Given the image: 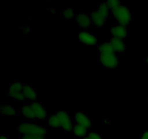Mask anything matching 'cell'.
Listing matches in <instances>:
<instances>
[{
    "mask_svg": "<svg viewBox=\"0 0 148 139\" xmlns=\"http://www.w3.org/2000/svg\"><path fill=\"white\" fill-rule=\"evenodd\" d=\"M20 112L27 120H34L35 117L30 104H26L20 107Z\"/></svg>",
    "mask_w": 148,
    "mask_h": 139,
    "instance_id": "5bb4252c",
    "label": "cell"
},
{
    "mask_svg": "<svg viewBox=\"0 0 148 139\" xmlns=\"http://www.w3.org/2000/svg\"><path fill=\"white\" fill-rule=\"evenodd\" d=\"M19 139H46V136L38 134H20Z\"/></svg>",
    "mask_w": 148,
    "mask_h": 139,
    "instance_id": "ffe728a7",
    "label": "cell"
},
{
    "mask_svg": "<svg viewBox=\"0 0 148 139\" xmlns=\"http://www.w3.org/2000/svg\"><path fill=\"white\" fill-rule=\"evenodd\" d=\"M62 15L65 20H72L75 17V12L71 7H67V8L64 9V10L62 11Z\"/></svg>",
    "mask_w": 148,
    "mask_h": 139,
    "instance_id": "d6986e66",
    "label": "cell"
},
{
    "mask_svg": "<svg viewBox=\"0 0 148 139\" xmlns=\"http://www.w3.org/2000/svg\"><path fill=\"white\" fill-rule=\"evenodd\" d=\"M111 15L118 24L127 26L133 20L132 12L127 5L121 4L118 8L111 11Z\"/></svg>",
    "mask_w": 148,
    "mask_h": 139,
    "instance_id": "7a4b0ae2",
    "label": "cell"
},
{
    "mask_svg": "<svg viewBox=\"0 0 148 139\" xmlns=\"http://www.w3.org/2000/svg\"><path fill=\"white\" fill-rule=\"evenodd\" d=\"M23 95L25 100L31 102H34L37 98V93L35 88L28 84H25L23 88Z\"/></svg>",
    "mask_w": 148,
    "mask_h": 139,
    "instance_id": "4fadbf2b",
    "label": "cell"
},
{
    "mask_svg": "<svg viewBox=\"0 0 148 139\" xmlns=\"http://www.w3.org/2000/svg\"><path fill=\"white\" fill-rule=\"evenodd\" d=\"M106 4L111 11V10H114L120 7L122 4V3L118 0H108L106 1Z\"/></svg>",
    "mask_w": 148,
    "mask_h": 139,
    "instance_id": "44dd1931",
    "label": "cell"
},
{
    "mask_svg": "<svg viewBox=\"0 0 148 139\" xmlns=\"http://www.w3.org/2000/svg\"><path fill=\"white\" fill-rule=\"evenodd\" d=\"M76 22L80 28L87 29L92 26L90 14L85 12H79L75 16Z\"/></svg>",
    "mask_w": 148,
    "mask_h": 139,
    "instance_id": "8fae6325",
    "label": "cell"
},
{
    "mask_svg": "<svg viewBox=\"0 0 148 139\" xmlns=\"http://www.w3.org/2000/svg\"><path fill=\"white\" fill-rule=\"evenodd\" d=\"M111 34L113 38L124 40L129 35V29L127 26L116 23L111 28Z\"/></svg>",
    "mask_w": 148,
    "mask_h": 139,
    "instance_id": "9c48e42d",
    "label": "cell"
},
{
    "mask_svg": "<svg viewBox=\"0 0 148 139\" xmlns=\"http://www.w3.org/2000/svg\"><path fill=\"white\" fill-rule=\"evenodd\" d=\"M145 65L148 67V54L147 56L145 58Z\"/></svg>",
    "mask_w": 148,
    "mask_h": 139,
    "instance_id": "484cf974",
    "label": "cell"
},
{
    "mask_svg": "<svg viewBox=\"0 0 148 139\" xmlns=\"http://www.w3.org/2000/svg\"><path fill=\"white\" fill-rule=\"evenodd\" d=\"M20 134H38L47 136L48 130L45 126L32 122H22L17 127Z\"/></svg>",
    "mask_w": 148,
    "mask_h": 139,
    "instance_id": "3957f363",
    "label": "cell"
},
{
    "mask_svg": "<svg viewBox=\"0 0 148 139\" xmlns=\"http://www.w3.org/2000/svg\"><path fill=\"white\" fill-rule=\"evenodd\" d=\"M147 130H148V129H147Z\"/></svg>",
    "mask_w": 148,
    "mask_h": 139,
    "instance_id": "83f0119b",
    "label": "cell"
},
{
    "mask_svg": "<svg viewBox=\"0 0 148 139\" xmlns=\"http://www.w3.org/2000/svg\"><path fill=\"white\" fill-rule=\"evenodd\" d=\"M147 103H148V98H147Z\"/></svg>",
    "mask_w": 148,
    "mask_h": 139,
    "instance_id": "4316f807",
    "label": "cell"
},
{
    "mask_svg": "<svg viewBox=\"0 0 148 139\" xmlns=\"http://www.w3.org/2000/svg\"><path fill=\"white\" fill-rule=\"evenodd\" d=\"M97 10L103 15V17H105L106 20L108 18L110 14H111V10H110L109 7L107 5L106 1V2L98 3V7H97Z\"/></svg>",
    "mask_w": 148,
    "mask_h": 139,
    "instance_id": "ac0fdd59",
    "label": "cell"
},
{
    "mask_svg": "<svg viewBox=\"0 0 148 139\" xmlns=\"http://www.w3.org/2000/svg\"><path fill=\"white\" fill-rule=\"evenodd\" d=\"M56 114L60 121L61 129H62L66 133H69V132L72 131L75 123H74L73 119H72L69 113L64 110H60V111H57Z\"/></svg>",
    "mask_w": 148,
    "mask_h": 139,
    "instance_id": "277c9868",
    "label": "cell"
},
{
    "mask_svg": "<svg viewBox=\"0 0 148 139\" xmlns=\"http://www.w3.org/2000/svg\"><path fill=\"white\" fill-rule=\"evenodd\" d=\"M48 125L50 127H52L53 129L61 128V123L58 118L56 114H52L49 116L47 119Z\"/></svg>",
    "mask_w": 148,
    "mask_h": 139,
    "instance_id": "e0dca14e",
    "label": "cell"
},
{
    "mask_svg": "<svg viewBox=\"0 0 148 139\" xmlns=\"http://www.w3.org/2000/svg\"><path fill=\"white\" fill-rule=\"evenodd\" d=\"M78 40L85 46H95L98 43V38L96 35L86 30L79 32Z\"/></svg>",
    "mask_w": 148,
    "mask_h": 139,
    "instance_id": "ba28073f",
    "label": "cell"
},
{
    "mask_svg": "<svg viewBox=\"0 0 148 139\" xmlns=\"http://www.w3.org/2000/svg\"><path fill=\"white\" fill-rule=\"evenodd\" d=\"M73 122L75 125L82 126L86 129L90 128L92 121L86 112L84 111H76L73 116Z\"/></svg>",
    "mask_w": 148,
    "mask_h": 139,
    "instance_id": "8992f818",
    "label": "cell"
},
{
    "mask_svg": "<svg viewBox=\"0 0 148 139\" xmlns=\"http://www.w3.org/2000/svg\"><path fill=\"white\" fill-rule=\"evenodd\" d=\"M140 139H148V130H144L142 135L140 136Z\"/></svg>",
    "mask_w": 148,
    "mask_h": 139,
    "instance_id": "603a6c76",
    "label": "cell"
},
{
    "mask_svg": "<svg viewBox=\"0 0 148 139\" xmlns=\"http://www.w3.org/2000/svg\"><path fill=\"white\" fill-rule=\"evenodd\" d=\"M24 83L21 82H14L10 85L7 94L9 96L12 97L15 101L23 102L25 100L24 95H23V88Z\"/></svg>",
    "mask_w": 148,
    "mask_h": 139,
    "instance_id": "5b68a950",
    "label": "cell"
},
{
    "mask_svg": "<svg viewBox=\"0 0 148 139\" xmlns=\"http://www.w3.org/2000/svg\"><path fill=\"white\" fill-rule=\"evenodd\" d=\"M92 25L95 28H103L106 23V19L97 9L93 10L90 14Z\"/></svg>",
    "mask_w": 148,
    "mask_h": 139,
    "instance_id": "30bf717a",
    "label": "cell"
},
{
    "mask_svg": "<svg viewBox=\"0 0 148 139\" xmlns=\"http://www.w3.org/2000/svg\"><path fill=\"white\" fill-rule=\"evenodd\" d=\"M98 62L105 69H116L119 65V60L113 49L109 41L101 43L98 47Z\"/></svg>",
    "mask_w": 148,
    "mask_h": 139,
    "instance_id": "6da1fadb",
    "label": "cell"
},
{
    "mask_svg": "<svg viewBox=\"0 0 148 139\" xmlns=\"http://www.w3.org/2000/svg\"><path fill=\"white\" fill-rule=\"evenodd\" d=\"M30 105L33 109L35 120H40V121H44L47 120L49 117L47 111L41 103L34 101V102L30 103Z\"/></svg>",
    "mask_w": 148,
    "mask_h": 139,
    "instance_id": "52a82bcc",
    "label": "cell"
},
{
    "mask_svg": "<svg viewBox=\"0 0 148 139\" xmlns=\"http://www.w3.org/2000/svg\"><path fill=\"white\" fill-rule=\"evenodd\" d=\"M0 139H10V137H9L8 135L1 134L0 136Z\"/></svg>",
    "mask_w": 148,
    "mask_h": 139,
    "instance_id": "d4e9b609",
    "label": "cell"
},
{
    "mask_svg": "<svg viewBox=\"0 0 148 139\" xmlns=\"http://www.w3.org/2000/svg\"><path fill=\"white\" fill-rule=\"evenodd\" d=\"M112 46L114 52L116 54H124L126 51V43L124 40L111 37L108 40Z\"/></svg>",
    "mask_w": 148,
    "mask_h": 139,
    "instance_id": "7c38bea8",
    "label": "cell"
},
{
    "mask_svg": "<svg viewBox=\"0 0 148 139\" xmlns=\"http://www.w3.org/2000/svg\"><path fill=\"white\" fill-rule=\"evenodd\" d=\"M22 30H23L24 33H29V32L31 31V28H30V26H23V27L22 28Z\"/></svg>",
    "mask_w": 148,
    "mask_h": 139,
    "instance_id": "cb8c5ba5",
    "label": "cell"
},
{
    "mask_svg": "<svg viewBox=\"0 0 148 139\" xmlns=\"http://www.w3.org/2000/svg\"><path fill=\"white\" fill-rule=\"evenodd\" d=\"M73 133L74 136L75 137L78 138H83L86 137L88 134V129L85 128V127H82V126L77 125H75L73 127Z\"/></svg>",
    "mask_w": 148,
    "mask_h": 139,
    "instance_id": "9a60e30c",
    "label": "cell"
},
{
    "mask_svg": "<svg viewBox=\"0 0 148 139\" xmlns=\"http://www.w3.org/2000/svg\"><path fill=\"white\" fill-rule=\"evenodd\" d=\"M0 113L3 116H14L17 114V110L10 105H2L0 108Z\"/></svg>",
    "mask_w": 148,
    "mask_h": 139,
    "instance_id": "2e32d148",
    "label": "cell"
},
{
    "mask_svg": "<svg viewBox=\"0 0 148 139\" xmlns=\"http://www.w3.org/2000/svg\"><path fill=\"white\" fill-rule=\"evenodd\" d=\"M87 136L89 138V139H103L102 136L95 130H91V131L88 132V134Z\"/></svg>",
    "mask_w": 148,
    "mask_h": 139,
    "instance_id": "7402d4cb",
    "label": "cell"
}]
</instances>
